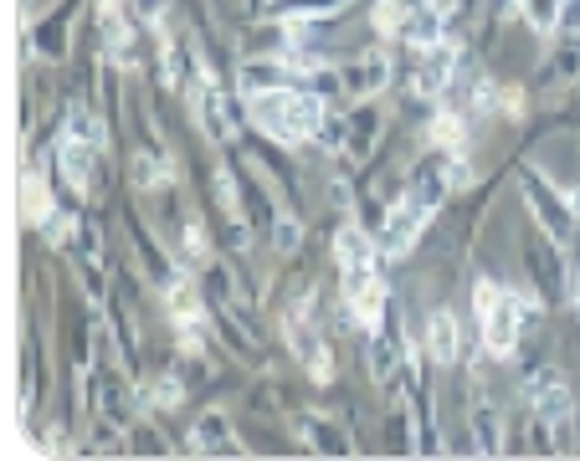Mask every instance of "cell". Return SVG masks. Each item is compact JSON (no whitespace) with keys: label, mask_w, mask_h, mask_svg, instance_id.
<instances>
[{"label":"cell","mask_w":580,"mask_h":461,"mask_svg":"<svg viewBox=\"0 0 580 461\" xmlns=\"http://www.w3.org/2000/svg\"><path fill=\"white\" fill-rule=\"evenodd\" d=\"M247 113L278 144H303L324 123V103L313 92L293 88V82H268V78H257V72H247Z\"/></svg>","instance_id":"obj_1"},{"label":"cell","mask_w":580,"mask_h":461,"mask_svg":"<svg viewBox=\"0 0 580 461\" xmlns=\"http://www.w3.org/2000/svg\"><path fill=\"white\" fill-rule=\"evenodd\" d=\"M339 277H344V298L360 329H380V308H386V282H380V251L370 247L360 226L339 231Z\"/></svg>","instance_id":"obj_2"},{"label":"cell","mask_w":580,"mask_h":461,"mask_svg":"<svg viewBox=\"0 0 580 461\" xmlns=\"http://www.w3.org/2000/svg\"><path fill=\"white\" fill-rule=\"evenodd\" d=\"M472 303H478V329H483V349L493 359H509L519 349V333H524L529 313H534V298L524 292H509L499 282H478L472 288Z\"/></svg>","instance_id":"obj_3"},{"label":"cell","mask_w":580,"mask_h":461,"mask_svg":"<svg viewBox=\"0 0 580 461\" xmlns=\"http://www.w3.org/2000/svg\"><path fill=\"white\" fill-rule=\"evenodd\" d=\"M437 200H442V184H411V190L391 206L386 226H380V251H386V257H406L411 241L421 237V226L432 221Z\"/></svg>","instance_id":"obj_4"},{"label":"cell","mask_w":580,"mask_h":461,"mask_svg":"<svg viewBox=\"0 0 580 461\" xmlns=\"http://www.w3.org/2000/svg\"><path fill=\"white\" fill-rule=\"evenodd\" d=\"M57 154H62V174H68L72 190H88V180H93V154H98V123L88 119V113H72L68 129H62Z\"/></svg>","instance_id":"obj_5"},{"label":"cell","mask_w":580,"mask_h":461,"mask_svg":"<svg viewBox=\"0 0 580 461\" xmlns=\"http://www.w3.org/2000/svg\"><path fill=\"white\" fill-rule=\"evenodd\" d=\"M283 333H288V343H293V354L303 359V369H309L319 384H329L334 369H329V354H324V343H319V329H313V303L309 298L283 318Z\"/></svg>","instance_id":"obj_6"},{"label":"cell","mask_w":580,"mask_h":461,"mask_svg":"<svg viewBox=\"0 0 580 461\" xmlns=\"http://www.w3.org/2000/svg\"><path fill=\"white\" fill-rule=\"evenodd\" d=\"M529 395H534L540 421L550 425L554 435H566V425H570V390H566V380H560V369H540L534 384H529Z\"/></svg>","instance_id":"obj_7"},{"label":"cell","mask_w":580,"mask_h":461,"mask_svg":"<svg viewBox=\"0 0 580 461\" xmlns=\"http://www.w3.org/2000/svg\"><path fill=\"white\" fill-rule=\"evenodd\" d=\"M170 313H176V329H180V349L186 354H201V303H196V288H190V277H176L170 282Z\"/></svg>","instance_id":"obj_8"},{"label":"cell","mask_w":580,"mask_h":461,"mask_svg":"<svg viewBox=\"0 0 580 461\" xmlns=\"http://www.w3.org/2000/svg\"><path fill=\"white\" fill-rule=\"evenodd\" d=\"M98 21H103V47L119 67L134 62V27L123 21V0H98Z\"/></svg>","instance_id":"obj_9"},{"label":"cell","mask_w":580,"mask_h":461,"mask_svg":"<svg viewBox=\"0 0 580 461\" xmlns=\"http://www.w3.org/2000/svg\"><path fill=\"white\" fill-rule=\"evenodd\" d=\"M529 196H534V211H540V221H550V237L566 241V231L576 226V216H580V200L570 196L566 206H554V190H544L540 180H529Z\"/></svg>","instance_id":"obj_10"},{"label":"cell","mask_w":580,"mask_h":461,"mask_svg":"<svg viewBox=\"0 0 580 461\" xmlns=\"http://www.w3.org/2000/svg\"><path fill=\"white\" fill-rule=\"evenodd\" d=\"M21 216H27V226H52L57 221V206H52V196H47V180H41L37 164H31L27 180H21Z\"/></svg>","instance_id":"obj_11"},{"label":"cell","mask_w":580,"mask_h":461,"mask_svg":"<svg viewBox=\"0 0 580 461\" xmlns=\"http://www.w3.org/2000/svg\"><path fill=\"white\" fill-rule=\"evenodd\" d=\"M196 119H201V129L211 133V139H227V133H231L227 108H221V92L211 88V78L196 82Z\"/></svg>","instance_id":"obj_12"},{"label":"cell","mask_w":580,"mask_h":461,"mask_svg":"<svg viewBox=\"0 0 580 461\" xmlns=\"http://www.w3.org/2000/svg\"><path fill=\"white\" fill-rule=\"evenodd\" d=\"M427 349H432L437 364H452V359L462 354V343H458V318H452V313H432V333H427Z\"/></svg>","instance_id":"obj_13"},{"label":"cell","mask_w":580,"mask_h":461,"mask_svg":"<svg viewBox=\"0 0 580 461\" xmlns=\"http://www.w3.org/2000/svg\"><path fill=\"white\" fill-rule=\"evenodd\" d=\"M406 16H411V6H406V0H376V27H380V37H401V31H406Z\"/></svg>","instance_id":"obj_14"},{"label":"cell","mask_w":580,"mask_h":461,"mask_svg":"<svg viewBox=\"0 0 580 461\" xmlns=\"http://www.w3.org/2000/svg\"><path fill=\"white\" fill-rule=\"evenodd\" d=\"M227 441V421L221 415H206L201 425H196V451H211V447H221Z\"/></svg>","instance_id":"obj_15"},{"label":"cell","mask_w":580,"mask_h":461,"mask_svg":"<svg viewBox=\"0 0 580 461\" xmlns=\"http://www.w3.org/2000/svg\"><path fill=\"white\" fill-rule=\"evenodd\" d=\"M524 16L534 27H560V6L554 0H524Z\"/></svg>","instance_id":"obj_16"},{"label":"cell","mask_w":580,"mask_h":461,"mask_svg":"<svg viewBox=\"0 0 580 461\" xmlns=\"http://www.w3.org/2000/svg\"><path fill=\"white\" fill-rule=\"evenodd\" d=\"M478 447L499 451V425H493V410H488V405H478Z\"/></svg>","instance_id":"obj_17"},{"label":"cell","mask_w":580,"mask_h":461,"mask_svg":"<svg viewBox=\"0 0 580 461\" xmlns=\"http://www.w3.org/2000/svg\"><path fill=\"white\" fill-rule=\"evenodd\" d=\"M334 6H344V0H288L283 11L298 16V21H309V16H319V11H334Z\"/></svg>","instance_id":"obj_18"},{"label":"cell","mask_w":580,"mask_h":461,"mask_svg":"<svg viewBox=\"0 0 580 461\" xmlns=\"http://www.w3.org/2000/svg\"><path fill=\"white\" fill-rule=\"evenodd\" d=\"M186 262H206V231H201V221L186 226Z\"/></svg>","instance_id":"obj_19"},{"label":"cell","mask_w":580,"mask_h":461,"mask_svg":"<svg viewBox=\"0 0 580 461\" xmlns=\"http://www.w3.org/2000/svg\"><path fill=\"white\" fill-rule=\"evenodd\" d=\"M560 31L580 37V0H560Z\"/></svg>","instance_id":"obj_20"},{"label":"cell","mask_w":580,"mask_h":461,"mask_svg":"<svg viewBox=\"0 0 580 461\" xmlns=\"http://www.w3.org/2000/svg\"><path fill=\"white\" fill-rule=\"evenodd\" d=\"M154 405H180V380H170V374H164V380L154 384Z\"/></svg>","instance_id":"obj_21"},{"label":"cell","mask_w":580,"mask_h":461,"mask_svg":"<svg viewBox=\"0 0 580 461\" xmlns=\"http://www.w3.org/2000/svg\"><path fill=\"white\" fill-rule=\"evenodd\" d=\"M499 108H509V119H519V108H524V92H519V88L499 92Z\"/></svg>","instance_id":"obj_22"},{"label":"cell","mask_w":580,"mask_h":461,"mask_svg":"<svg viewBox=\"0 0 580 461\" xmlns=\"http://www.w3.org/2000/svg\"><path fill=\"white\" fill-rule=\"evenodd\" d=\"M570 298H576V308H580V262L570 267Z\"/></svg>","instance_id":"obj_23"}]
</instances>
